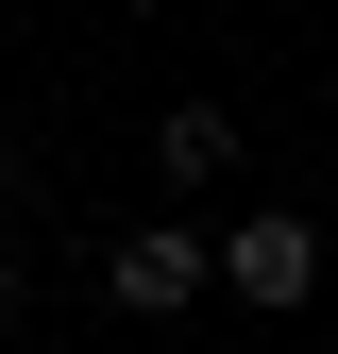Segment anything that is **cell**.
I'll return each mask as SVG.
<instances>
[{
	"mask_svg": "<svg viewBox=\"0 0 338 354\" xmlns=\"http://www.w3.org/2000/svg\"><path fill=\"white\" fill-rule=\"evenodd\" d=\"M203 287H237L254 321H287V304L321 287V219H305V203H237L220 236H203Z\"/></svg>",
	"mask_w": 338,
	"mask_h": 354,
	"instance_id": "6da1fadb",
	"label": "cell"
},
{
	"mask_svg": "<svg viewBox=\"0 0 338 354\" xmlns=\"http://www.w3.org/2000/svg\"><path fill=\"white\" fill-rule=\"evenodd\" d=\"M102 287H118V321H186L203 304V219H136L102 253Z\"/></svg>",
	"mask_w": 338,
	"mask_h": 354,
	"instance_id": "7a4b0ae2",
	"label": "cell"
},
{
	"mask_svg": "<svg viewBox=\"0 0 338 354\" xmlns=\"http://www.w3.org/2000/svg\"><path fill=\"white\" fill-rule=\"evenodd\" d=\"M152 169H169V186H220V169H237V102H169L152 118Z\"/></svg>",
	"mask_w": 338,
	"mask_h": 354,
	"instance_id": "3957f363",
	"label": "cell"
},
{
	"mask_svg": "<svg viewBox=\"0 0 338 354\" xmlns=\"http://www.w3.org/2000/svg\"><path fill=\"white\" fill-rule=\"evenodd\" d=\"M17 321H34V270H17V253H0V337H17Z\"/></svg>",
	"mask_w": 338,
	"mask_h": 354,
	"instance_id": "277c9868",
	"label": "cell"
}]
</instances>
